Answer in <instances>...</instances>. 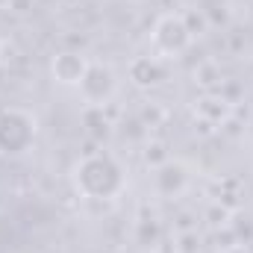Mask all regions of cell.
<instances>
[{
  "mask_svg": "<svg viewBox=\"0 0 253 253\" xmlns=\"http://www.w3.org/2000/svg\"><path fill=\"white\" fill-rule=\"evenodd\" d=\"M71 183L74 191L85 200H112L126 189V171L112 153L94 150L74 162Z\"/></svg>",
  "mask_w": 253,
  "mask_h": 253,
  "instance_id": "1",
  "label": "cell"
},
{
  "mask_svg": "<svg viewBox=\"0 0 253 253\" xmlns=\"http://www.w3.org/2000/svg\"><path fill=\"white\" fill-rule=\"evenodd\" d=\"M194 42V30H191L189 18L183 12H165L156 18L153 30H150V44L153 53L159 59H177L183 56Z\"/></svg>",
  "mask_w": 253,
  "mask_h": 253,
  "instance_id": "2",
  "label": "cell"
},
{
  "mask_svg": "<svg viewBox=\"0 0 253 253\" xmlns=\"http://www.w3.org/2000/svg\"><path fill=\"white\" fill-rule=\"evenodd\" d=\"M39 121L33 112L21 106L0 109V153L3 156H21L36 144Z\"/></svg>",
  "mask_w": 253,
  "mask_h": 253,
  "instance_id": "3",
  "label": "cell"
},
{
  "mask_svg": "<svg viewBox=\"0 0 253 253\" xmlns=\"http://www.w3.org/2000/svg\"><path fill=\"white\" fill-rule=\"evenodd\" d=\"M77 91L85 106H106L118 94V71L109 62H91Z\"/></svg>",
  "mask_w": 253,
  "mask_h": 253,
  "instance_id": "4",
  "label": "cell"
},
{
  "mask_svg": "<svg viewBox=\"0 0 253 253\" xmlns=\"http://www.w3.org/2000/svg\"><path fill=\"white\" fill-rule=\"evenodd\" d=\"M191 186V168L186 162H180V159H168V162H162V165H156L153 168V191L159 194V197H165V200H174V197H180L183 191Z\"/></svg>",
  "mask_w": 253,
  "mask_h": 253,
  "instance_id": "5",
  "label": "cell"
},
{
  "mask_svg": "<svg viewBox=\"0 0 253 253\" xmlns=\"http://www.w3.org/2000/svg\"><path fill=\"white\" fill-rule=\"evenodd\" d=\"M88 65H91V59L83 56V53H77V50H59V53L50 59V77H53L59 85L77 88L80 80L85 77Z\"/></svg>",
  "mask_w": 253,
  "mask_h": 253,
  "instance_id": "6",
  "label": "cell"
},
{
  "mask_svg": "<svg viewBox=\"0 0 253 253\" xmlns=\"http://www.w3.org/2000/svg\"><path fill=\"white\" fill-rule=\"evenodd\" d=\"M126 74H129L135 88H156V85H162L168 80V68L156 53L153 56H135L126 68Z\"/></svg>",
  "mask_w": 253,
  "mask_h": 253,
  "instance_id": "7",
  "label": "cell"
},
{
  "mask_svg": "<svg viewBox=\"0 0 253 253\" xmlns=\"http://www.w3.org/2000/svg\"><path fill=\"white\" fill-rule=\"evenodd\" d=\"M83 124H85V132L91 141H106L112 135V121L106 115V106H85L83 109Z\"/></svg>",
  "mask_w": 253,
  "mask_h": 253,
  "instance_id": "8",
  "label": "cell"
},
{
  "mask_svg": "<svg viewBox=\"0 0 253 253\" xmlns=\"http://www.w3.org/2000/svg\"><path fill=\"white\" fill-rule=\"evenodd\" d=\"M233 112V103L224 97V94H203L197 100V115L209 124H224Z\"/></svg>",
  "mask_w": 253,
  "mask_h": 253,
  "instance_id": "9",
  "label": "cell"
},
{
  "mask_svg": "<svg viewBox=\"0 0 253 253\" xmlns=\"http://www.w3.org/2000/svg\"><path fill=\"white\" fill-rule=\"evenodd\" d=\"M168 159H171V153H168V144H165V141L150 138V141L144 144V162H147L150 168H156V165H162V162H168Z\"/></svg>",
  "mask_w": 253,
  "mask_h": 253,
  "instance_id": "10",
  "label": "cell"
},
{
  "mask_svg": "<svg viewBox=\"0 0 253 253\" xmlns=\"http://www.w3.org/2000/svg\"><path fill=\"white\" fill-rule=\"evenodd\" d=\"M224 253H248V251H245V248H239V245H233V248H227Z\"/></svg>",
  "mask_w": 253,
  "mask_h": 253,
  "instance_id": "11",
  "label": "cell"
},
{
  "mask_svg": "<svg viewBox=\"0 0 253 253\" xmlns=\"http://www.w3.org/2000/svg\"><path fill=\"white\" fill-rule=\"evenodd\" d=\"M0 62H3V47H0Z\"/></svg>",
  "mask_w": 253,
  "mask_h": 253,
  "instance_id": "12",
  "label": "cell"
},
{
  "mask_svg": "<svg viewBox=\"0 0 253 253\" xmlns=\"http://www.w3.org/2000/svg\"><path fill=\"white\" fill-rule=\"evenodd\" d=\"M27 253H30V251H27Z\"/></svg>",
  "mask_w": 253,
  "mask_h": 253,
  "instance_id": "13",
  "label": "cell"
}]
</instances>
